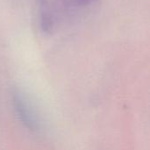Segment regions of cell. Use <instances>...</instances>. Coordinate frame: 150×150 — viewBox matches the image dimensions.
Instances as JSON below:
<instances>
[{"instance_id":"6da1fadb","label":"cell","mask_w":150,"mask_h":150,"mask_svg":"<svg viewBox=\"0 0 150 150\" xmlns=\"http://www.w3.org/2000/svg\"><path fill=\"white\" fill-rule=\"evenodd\" d=\"M38 2L41 29L49 33L61 24L90 9L97 0H38Z\"/></svg>"},{"instance_id":"7a4b0ae2","label":"cell","mask_w":150,"mask_h":150,"mask_svg":"<svg viewBox=\"0 0 150 150\" xmlns=\"http://www.w3.org/2000/svg\"><path fill=\"white\" fill-rule=\"evenodd\" d=\"M14 111L21 123L29 130L37 131L40 127V115L31 98L21 91H16L12 96Z\"/></svg>"}]
</instances>
